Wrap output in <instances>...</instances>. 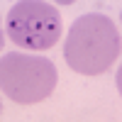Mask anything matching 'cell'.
Listing matches in <instances>:
<instances>
[{"label":"cell","mask_w":122,"mask_h":122,"mask_svg":"<svg viewBox=\"0 0 122 122\" xmlns=\"http://www.w3.org/2000/svg\"><path fill=\"white\" fill-rule=\"evenodd\" d=\"M120 49L122 42L115 22L107 15L88 12L71 25L64 42V59L76 73L98 76L117 61Z\"/></svg>","instance_id":"cell-1"},{"label":"cell","mask_w":122,"mask_h":122,"mask_svg":"<svg viewBox=\"0 0 122 122\" xmlns=\"http://www.w3.org/2000/svg\"><path fill=\"white\" fill-rule=\"evenodd\" d=\"M56 81L59 71L46 56L10 51L0 59V90L20 105L46 100L54 93Z\"/></svg>","instance_id":"cell-2"},{"label":"cell","mask_w":122,"mask_h":122,"mask_svg":"<svg viewBox=\"0 0 122 122\" xmlns=\"http://www.w3.org/2000/svg\"><path fill=\"white\" fill-rule=\"evenodd\" d=\"M7 37L29 51L51 49L61 37V12L42 0H20L7 12Z\"/></svg>","instance_id":"cell-3"},{"label":"cell","mask_w":122,"mask_h":122,"mask_svg":"<svg viewBox=\"0 0 122 122\" xmlns=\"http://www.w3.org/2000/svg\"><path fill=\"white\" fill-rule=\"evenodd\" d=\"M115 81H117V90H120V95H122V64H120V71H117Z\"/></svg>","instance_id":"cell-4"},{"label":"cell","mask_w":122,"mask_h":122,"mask_svg":"<svg viewBox=\"0 0 122 122\" xmlns=\"http://www.w3.org/2000/svg\"><path fill=\"white\" fill-rule=\"evenodd\" d=\"M54 3H59V5H73L76 0H54Z\"/></svg>","instance_id":"cell-5"},{"label":"cell","mask_w":122,"mask_h":122,"mask_svg":"<svg viewBox=\"0 0 122 122\" xmlns=\"http://www.w3.org/2000/svg\"><path fill=\"white\" fill-rule=\"evenodd\" d=\"M3 44L5 42H3V22H0V49H3Z\"/></svg>","instance_id":"cell-6"},{"label":"cell","mask_w":122,"mask_h":122,"mask_svg":"<svg viewBox=\"0 0 122 122\" xmlns=\"http://www.w3.org/2000/svg\"><path fill=\"white\" fill-rule=\"evenodd\" d=\"M0 110H3V103H0Z\"/></svg>","instance_id":"cell-7"}]
</instances>
